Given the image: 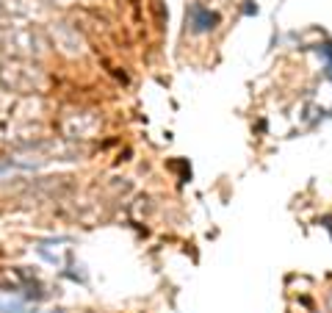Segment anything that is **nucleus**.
Returning a JSON list of instances; mask_svg holds the SVG:
<instances>
[{
	"label": "nucleus",
	"instance_id": "nucleus-1",
	"mask_svg": "<svg viewBox=\"0 0 332 313\" xmlns=\"http://www.w3.org/2000/svg\"><path fill=\"white\" fill-rule=\"evenodd\" d=\"M185 25H188L191 34H208V31H213L219 25V14L205 8L202 3H191L185 8Z\"/></svg>",
	"mask_w": 332,
	"mask_h": 313
},
{
	"label": "nucleus",
	"instance_id": "nucleus-3",
	"mask_svg": "<svg viewBox=\"0 0 332 313\" xmlns=\"http://www.w3.org/2000/svg\"><path fill=\"white\" fill-rule=\"evenodd\" d=\"M316 50H318V53H321V56L327 58V75L332 78V45H327V42H324V45H318Z\"/></svg>",
	"mask_w": 332,
	"mask_h": 313
},
{
	"label": "nucleus",
	"instance_id": "nucleus-2",
	"mask_svg": "<svg viewBox=\"0 0 332 313\" xmlns=\"http://www.w3.org/2000/svg\"><path fill=\"white\" fill-rule=\"evenodd\" d=\"M0 313H36V308H28L22 302H0Z\"/></svg>",
	"mask_w": 332,
	"mask_h": 313
}]
</instances>
